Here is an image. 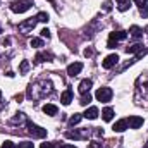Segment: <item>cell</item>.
Instances as JSON below:
<instances>
[{
	"instance_id": "obj_1",
	"label": "cell",
	"mask_w": 148,
	"mask_h": 148,
	"mask_svg": "<svg viewBox=\"0 0 148 148\" xmlns=\"http://www.w3.org/2000/svg\"><path fill=\"white\" fill-rule=\"evenodd\" d=\"M36 91H40V93H38V98H40V97H45V95L52 93V84H50L48 81H40V83L31 84L29 90H28V97H29V98H35Z\"/></svg>"
},
{
	"instance_id": "obj_2",
	"label": "cell",
	"mask_w": 148,
	"mask_h": 148,
	"mask_svg": "<svg viewBox=\"0 0 148 148\" xmlns=\"http://www.w3.org/2000/svg\"><path fill=\"white\" fill-rule=\"evenodd\" d=\"M31 5H33V0H16V2L10 3V10L16 12V14H23V12H26Z\"/></svg>"
},
{
	"instance_id": "obj_3",
	"label": "cell",
	"mask_w": 148,
	"mask_h": 148,
	"mask_svg": "<svg viewBox=\"0 0 148 148\" xmlns=\"http://www.w3.org/2000/svg\"><path fill=\"white\" fill-rule=\"evenodd\" d=\"M127 38V33L126 31H112L109 35V43H107V48H115L119 41L126 40Z\"/></svg>"
},
{
	"instance_id": "obj_4",
	"label": "cell",
	"mask_w": 148,
	"mask_h": 148,
	"mask_svg": "<svg viewBox=\"0 0 148 148\" xmlns=\"http://www.w3.org/2000/svg\"><path fill=\"white\" fill-rule=\"evenodd\" d=\"M112 90L110 88H107V86H103V88H98L97 90V93H95V97H97V100L98 102H110V98H112Z\"/></svg>"
},
{
	"instance_id": "obj_5",
	"label": "cell",
	"mask_w": 148,
	"mask_h": 148,
	"mask_svg": "<svg viewBox=\"0 0 148 148\" xmlns=\"http://www.w3.org/2000/svg\"><path fill=\"white\" fill-rule=\"evenodd\" d=\"M28 127H29V134H31L33 138H45V136H47V129H43V127H40V126H35V124L29 122V121H28Z\"/></svg>"
},
{
	"instance_id": "obj_6",
	"label": "cell",
	"mask_w": 148,
	"mask_h": 148,
	"mask_svg": "<svg viewBox=\"0 0 148 148\" xmlns=\"http://www.w3.org/2000/svg\"><path fill=\"white\" fill-rule=\"evenodd\" d=\"M36 23H38L36 16H35V17H29V19H26V21H23V23L19 24V29L24 31V33H28V31H31V29L36 26Z\"/></svg>"
},
{
	"instance_id": "obj_7",
	"label": "cell",
	"mask_w": 148,
	"mask_h": 148,
	"mask_svg": "<svg viewBox=\"0 0 148 148\" xmlns=\"http://www.w3.org/2000/svg\"><path fill=\"white\" fill-rule=\"evenodd\" d=\"M66 136L69 138V140H83V138H88L90 136V131L88 129H83V131H67L66 133Z\"/></svg>"
},
{
	"instance_id": "obj_8",
	"label": "cell",
	"mask_w": 148,
	"mask_h": 148,
	"mask_svg": "<svg viewBox=\"0 0 148 148\" xmlns=\"http://www.w3.org/2000/svg\"><path fill=\"white\" fill-rule=\"evenodd\" d=\"M117 62H119V55L117 53H110V55L105 57V60L102 62V66H103V69H112Z\"/></svg>"
},
{
	"instance_id": "obj_9",
	"label": "cell",
	"mask_w": 148,
	"mask_h": 148,
	"mask_svg": "<svg viewBox=\"0 0 148 148\" xmlns=\"http://www.w3.org/2000/svg\"><path fill=\"white\" fill-rule=\"evenodd\" d=\"M127 124H129V127H131V129H138V127H141V126H143V119H141V117H138V115H131V117L127 119Z\"/></svg>"
},
{
	"instance_id": "obj_10",
	"label": "cell",
	"mask_w": 148,
	"mask_h": 148,
	"mask_svg": "<svg viewBox=\"0 0 148 148\" xmlns=\"http://www.w3.org/2000/svg\"><path fill=\"white\" fill-rule=\"evenodd\" d=\"M81 71H83V64H81V62H74V64H71V66L67 67V74L73 76V77L74 76H77Z\"/></svg>"
},
{
	"instance_id": "obj_11",
	"label": "cell",
	"mask_w": 148,
	"mask_h": 148,
	"mask_svg": "<svg viewBox=\"0 0 148 148\" xmlns=\"http://www.w3.org/2000/svg\"><path fill=\"white\" fill-rule=\"evenodd\" d=\"M127 127H129L127 119H121V121H117V122L114 124V127H112V129H114L115 133H122V131H126Z\"/></svg>"
},
{
	"instance_id": "obj_12",
	"label": "cell",
	"mask_w": 148,
	"mask_h": 148,
	"mask_svg": "<svg viewBox=\"0 0 148 148\" xmlns=\"http://www.w3.org/2000/svg\"><path fill=\"white\" fill-rule=\"evenodd\" d=\"M93 86V81L91 79H83L81 83H79V93H90V88Z\"/></svg>"
},
{
	"instance_id": "obj_13",
	"label": "cell",
	"mask_w": 148,
	"mask_h": 148,
	"mask_svg": "<svg viewBox=\"0 0 148 148\" xmlns=\"http://www.w3.org/2000/svg\"><path fill=\"white\" fill-rule=\"evenodd\" d=\"M60 102H62L64 105H69V103L73 102V90H71V88H67V90L60 95Z\"/></svg>"
},
{
	"instance_id": "obj_14",
	"label": "cell",
	"mask_w": 148,
	"mask_h": 148,
	"mask_svg": "<svg viewBox=\"0 0 148 148\" xmlns=\"http://www.w3.org/2000/svg\"><path fill=\"white\" fill-rule=\"evenodd\" d=\"M52 59H53L52 53L40 52V53H36V57H35V62H36V64H41V62H45V60H52Z\"/></svg>"
},
{
	"instance_id": "obj_15",
	"label": "cell",
	"mask_w": 148,
	"mask_h": 148,
	"mask_svg": "<svg viewBox=\"0 0 148 148\" xmlns=\"http://www.w3.org/2000/svg\"><path fill=\"white\" fill-rule=\"evenodd\" d=\"M83 117H86V119H90V121L97 119V117H98V109H97V107H90V109H86V112H84Z\"/></svg>"
},
{
	"instance_id": "obj_16",
	"label": "cell",
	"mask_w": 148,
	"mask_h": 148,
	"mask_svg": "<svg viewBox=\"0 0 148 148\" xmlns=\"http://www.w3.org/2000/svg\"><path fill=\"white\" fill-rule=\"evenodd\" d=\"M43 112H45L47 115H57V112H59V109H57L55 105H52V103H47V105L43 107Z\"/></svg>"
},
{
	"instance_id": "obj_17",
	"label": "cell",
	"mask_w": 148,
	"mask_h": 148,
	"mask_svg": "<svg viewBox=\"0 0 148 148\" xmlns=\"http://www.w3.org/2000/svg\"><path fill=\"white\" fill-rule=\"evenodd\" d=\"M129 33H131V36L134 38V40H140V38L143 36V31H141V28H138V26H131Z\"/></svg>"
},
{
	"instance_id": "obj_18",
	"label": "cell",
	"mask_w": 148,
	"mask_h": 148,
	"mask_svg": "<svg viewBox=\"0 0 148 148\" xmlns=\"http://www.w3.org/2000/svg\"><path fill=\"white\" fill-rule=\"evenodd\" d=\"M141 50H145L141 43H134V45H131V47H127V48H126V52H127V53H138V52H141Z\"/></svg>"
},
{
	"instance_id": "obj_19",
	"label": "cell",
	"mask_w": 148,
	"mask_h": 148,
	"mask_svg": "<svg viewBox=\"0 0 148 148\" xmlns=\"http://www.w3.org/2000/svg\"><path fill=\"white\" fill-rule=\"evenodd\" d=\"M102 117H103V121H107V122H110L112 119H114V109H110V107H107V109H103V112H102Z\"/></svg>"
},
{
	"instance_id": "obj_20",
	"label": "cell",
	"mask_w": 148,
	"mask_h": 148,
	"mask_svg": "<svg viewBox=\"0 0 148 148\" xmlns=\"http://www.w3.org/2000/svg\"><path fill=\"white\" fill-rule=\"evenodd\" d=\"M131 7V3H129V0H117V9L121 10V12H124V10H127Z\"/></svg>"
},
{
	"instance_id": "obj_21",
	"label": "cell",
	"mask_w": 148,
	"mask_h": 148,
	"mask_svg": "<svg viewBox=\"0 0 148 148\" xmlns=\"http://www.w3.org/2000/svg\"><path fill=\"white\" fill-rule=\"evenodd\" d=\"M81 119H83V115H81V114H74L73 117L69 119V124H71V126H76V124H79V121H81Z\"/></svg>"
},
{
	"instance_id": "obj_22",
	"label": "cell",
	"mask_w": 148,
	"mask_h": 148,
	"mask_svg": "<svg viewBox=\"0 0 148 148\" xmlns=\"http://www.w3.org/2000/svg\"><path fill=\"white\" fill-rule=\"evenodd\" d=\"M90 102H91V95H90V93H84V95L81 97V102H79V103H81V105H88Z\"/></svg>"
},
{
	"instance_id": "obj_23",
	"label": "cell",
	"mask_w": 148,
	"mask_h": 148,
	"mask_svg": "<svg viewBox=\"0 0 148 148\" xmlns=\"http://www.w3.org/2000/svg\"><path fill=\"white\" fill-rule=\"evenodd\" d=\"M29 43H31V47H35V48H40V47H43V40H40V38H33Z\"/></svg>"
},
{
	"instance_id": "obj_24",
	"label": "cell",
	"mask_w": 148,
	"mask_h": 148,
	"mask_svg": "<svg viewBox=\"0 0 148 148\" xmlns=\"http://www.w3.org/2000/svg\"><path fill=\"white\" fill-rule=\"evenodd\" d=\"M28 69H29V64H28V60H23V62H21V66H19V73L24 74Z\"/></svg>"
},
{
	"instance_id": "obj_25",
	"label": "cell",
	"mask_w": 148,
	"mask_h": 148,
	"mask_svg": "<svg viewBox=\"0 0 148 148\" xmlns=\"http://www.w3.org/2000/svg\"><path fill=\"white\" fill-rule=\"evenodd\" d=\"M36 17H38V23H47L48 21V14L47 12H40Z\"/></svg>"
},
{
	"instance_id": "obj_26",
	"label": "cell",
	"mask_w": 148,
	"mask_h": 148,
	"mask_svg": "<svg viewBox=\"0 0 148 148\" xmlns=\"http://www.w3.org/2000/svg\"><path fill=\"white\" fill-rule=\"evenodd\" d=\"M40 148H60V145L59 143H41Z\"/></svg>"
},
{
	"instance_id": "obj_27",
	"label": "cell",
	"mask_w": 148,
	"mask_h": 148,
	"mask_svg": "<svg viewBox=\"0 0 148 148\" xmlns=\"http://www.w3.org/2000/svg\"><path fill=\"white\" fill-rule=\"evenodd\" d=\"M19 148H35V145L31 141H23V143H19Z\"/></svg>"
},
{
	"instance_id": "obj_28",
	"label": "cell",
	"mask_w": 148,
	"mask_h": 148,
	"mask_svg": "<svg viewBox=\"0 0 148 148\" xmlns=\"http://www.w3.org/2000/svg\"><path fill=\"white\" fill-rule=\"evenodd\" d=\"M103 10H105V12H110V10H112V2H110V0L103 2Z\"/></svg>"
},
{
	"instance_id": "obj_29",
	"label": "cell",
	"mask_w": 148,
	"mask_h": 148,
	"mask_svg": "<svg viewBox=\"0 0 148 148\" xmlns=\"http://www.w3.org/2000/svg\"><path fill=\"white\" fill-rule=\"evenodd\" d=\"M140 14H141L143 17H148V5H143V7H140Z\"/></svg>"
},
{
	"instance_id": "obj_30",
	"label": "cell",
	"mask_w": 148,
	"mask_h": 148,
	"mask_svg": "<svg viewBox=\"0 0 148 148\" xmlns=\"http://www.w3.org/2000/svg\"><path fill=\"white\" fill-rule=\"evenodd\" d=\"M2 148H16V145H14L12 141H9V140H7V141H3V143H2Z\"/></svg>"
},
{
	"instance_id": "obj_31",
	"label": "cell",
	"mask_w": 148,
	"mask_h": 148,
	"mask_svg": "<svg viewBox=\"0 0 148 148\" xmlns=\"http://www.w3.org/2000/svg\"><path fill=\"white\" fill-rule=\"evenodd\" d=\"M41 36H43V38H47V40H48V38H50V31H48L47 28H45V29H41Z\"/></svg>"
},
{
	"instance_id": "obj_32",
	"label": "cell",
	"mask_w": 148,
	"mask_h": 148,
	"mask_svg": "<svg viewBox=\"0 0 148 148\" xmlns=\"http://www.w3.org/2000/svg\"><path fill=\"white\" fill-rule=\"evenodd\" d=\"M147 2H148V0H134V3H136V5H140V7L147 5Z\"/></svg>"
},
{
	"instance_id": "obj_33",
	"label": "cell",
	"mask_w": 148,
	"mask_h": 148,
	"mask_svg": "<svg viewBox=\"0 0 148 148\" xmlns=\"http://www.w3.org/2000/svg\"><path fill=\"white\" fill-rule=\"evenodd\" d=\"M88 148H103V147H102V143H90Z\"/></svg>"
},
{
	"instance_id": "obj_34",
	"label": "cell",
	"mask_w": 148,
	"mask_h": 148,
	"mask_svg": "<svg viewBox=\"0 0 148 148\" xmlns=\"http://www.w3.org/2000/svg\"><path fill=\"white\" fill-rule=\"evenodd\" d=\"M84 55H86V57H91V55H93V50H91V48H86V50H84Z\"/></svg>"
},
{
	"instance_id": "obj_35",
	"label": "cell",
	"mask_w": 148,
	"mask_h": 148,
	"mask_svg": "<svg viewBox=\"0 0 148 148\" xmlns=\"http://www.w3.org/2000/svg\"><path fill=\"white\" fill-rule=\"evenodd\" d=\"M2 45H3V47H5V45H10V40H9V38H3V40H2Z\"/></svg>"
},
{
	"instance_id": "obj_36",
	"label": "cell",
	"mask_w": 148,
	"mask_h": 148,
	"mask_svg": "<svg viewBox=\"0 0 148 148\" xmlns=\"http://www.w3.org/2000/svg\"><path fill=\"white\" fill-rule=\"evenodd\" d=\"M23 98H24V97H23V95H16V102H21V100H23Z\"/></svg>"
},
{
	"instance_id": "obj_37",
	"label": "cell",
	"mask_w": 148,
	"mask_h": 148,
	"mask_svg": "<svg viewBox=\"0 0 148 148\" xmlns=\"http://www.w3.org/2000/svg\"><path fill=\"white\" fill-rule=\"evenodd\" d=\"M60 148H74L73 145H60Z\"/></svg>"
},
{
	"instance_id": "obj_38",
	"label": "cell",
	"mask_w": 148,
	"mask_h": 148,
	"mask_svg": "<svg viewBox=\"0 0 148 148\" xmlns=\"http://www.w3.org/2000/svg\"><path fill=\"white\" fill-rule=\"evenodd\" d=\"M0 33H2V26H0Z\"/></svg>"
},
{
	"instance_id": "obj_39",
	"label": "cell",
	"mask_w": 148,
	"mask_h": 148,
	"mask_svg": "<svg viewBox=\"0 0 148 148\" xmlns=\"http://www.w3.org/2000/svg\"><path fill=\"white\" fill-rule=\"evenodd\" d=\"M0 97H2V91H0Z\"/></svg>"
}]
</instances>
